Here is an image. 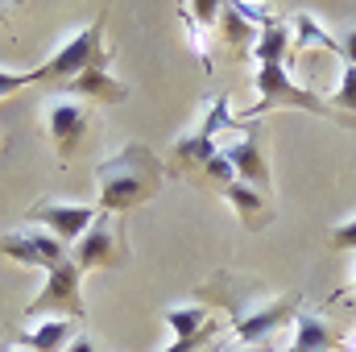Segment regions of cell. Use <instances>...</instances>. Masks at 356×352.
Listing matches in <instances>:
<instances>
[{"mask_svg": "<svg viewBox=\"0 0 356 352\" xmlns=\"http://www.w3.org/2000/svg\"><path fill=\"white\" fill-rule=\"evenodd\" d=\"M162 178H166L162 158H158L149 145L133 141V145H124V150L108 154V158L95 166V191H99L95 211H99V216L129 211V207H137V203L154 199V195H158V186H162Z\"/></svg>", "mask_w": 356, "mask_h": 352, "instance_id": "obj_1", "label": "cell"}, {"mask_svg": "<svg viewBox=\"0 0 356 352\" xmlns=\"http://www.w3.org/2000/svg\"><path fill=\"white\" fill-rule=\"evenodd\" d=\"M228 133H236V116H232V99H228V91H220L216 99H211V108L186 129V133H178L175 150H170V158H175L178 170H186V166H207L216 154H220V137H228Z\"/></svg>", "mask_w": 356, "mask_h": 352, "instance_id": "obj_2", "label": "cell"}, {"mask_svg": "<svg viewBox=\"0 0 356 352\" xmlns=\"http://www.w3.org/2000/svg\"><path fill=\"white\" fill-rule=\"evenodd\" d=\"M99 63H108V54H104V21H88L67 42H58V50L50 54L46 67H38V83L42 79H67L71 83L75 75H83Z\"/></svg>", "mask_w": 356, "mask_h": 352, "instance_id": "obj_3", "label": "cell"}, {"mask_svg": "<svg viewBox=\"0 0 356 352\" xmlns=\"http://www.w3.org/2000/svg\"><path fill=\"white\" fill-rule=\"evenodd\" d=\"M79 278H83L79 265L67 257L58 269L46 273V286H42V294L25 307V315L38 319V315H46V311H58V319H83L88 307H83V294H79Z\"/></svg>", "mask_w": 356, "mask_h": 352, "instance_id": "obj_4", "label": "cell"}, {"mask_svg": "<svg viewBox=\"0 0 356 352\" xmlns=\"http://www.w3.org/2000/svg\"><path fill=\"white\" fill-rule=\"evenodd\" d=\"M253 88H257V104L249 108V116H257V112H266V108H277V104H290V108H307V112H332L319 95L311 88H298L290 75H286V67H257V79H253Z\"/></svg>", "mask_w": 356, "mask_h": 352, "instance_id": "obj_5", "label": "cell"}, {"mask_svg": "<svg viewBox=\"0 0 356 352\" xmlns=\"http://www.w3.org/2000/svg\"><path fill=\"white\" fill-rule=\"evenodd\" d=\"M298 315V298L294 294H273V298H261V303H253L249 311H236V319H232V332H236V344H257L261 349V340L273 336L286 319H294Z\"/></svg>", "mask_w": 356, "mask_h": 352, "instance_id": "obj_6", "label": "cell"}, {"mask_svg": "<svg viewBox=\"0 0 356 352\" xmlns=\"http://www.w3.org/2000/svg\"><path fill=\"white\" fill-rule=\"evenodd\" d=\"M0 253L17 265H33V269H58L67 262V245L54 241L46 228H21V232H4L0 237Z\"/></svg>", "mask_w": 356, "mask_h": 352, "instance_id": "obj_7", "label": "cell"}, {"mask_svg": "<svg viewBox=\"0 0 356 352\" xmlns=\"http://www.w3.org/2000/svg\"><path fill=\"white\" fill-rule=\"evenodd\" d=\"M95 207L91 203H58V199H46V203H33L29 207V220L38 224V228H46L54 241H83L88 237V228L95 224Z\"/></svg>", "mask_w": 356, "mask_h": 352, "instance_id": "obj_8", "label": "cell"}, {"mask_svg": "<svg viewBox=\"0 0 356 352\" xmlns=\"http://www.w3.org/2000/svg\"><path fill=\"white\" fill-rule=\"evenodd\" d=\"M220 154L232 162L236 182H249V186H257V191L269 195L273 178H269V162H266V154H261V129L257 125H249L245 133H228V141L220 145Z\"/></svg>", "mask_w": 356, "mask_h": 352, "instance_id": "obj_9", "label": "cell"}, {"mask_svg": "<svg viewBox=\"0 0 356 352\" xmlns=\"http://www.w3.org/2000/svg\"><path fill=\"white\" fill-rule=\"evenodd\" d=\"M46 129H50V141L58 150V162H67L79 150L83 133H88V108H83V99H75V95L50 99L46 104Z\"/></svg>", "mask_w": 356, "mask_h": 352, "instance_id": "obj_10", "label": "cell"}, {"mask_svg": "<svg viewBox=\"0 0 356 352\" xmlns=\"http://www.w3.org/2000/svg\"><path fill=\"white\" fill-rule=\"evenodd\" d=\"M71 262L79 265V273L83 269H104V265H120L124 262V237H120V224L116 220H95L88 228V237L75 245V253H71Z\"/></svg>", "mask_w": 356, "mask_h": 352, "instance_id": "obj_11", "label": "cell"}, {"mask_svg": "<svg viewBox=\"0 0 356 352\" xmlns=\"http://www.w3.org/2000/svg\"><path fill=\"white\" fill-rule=\"evenodd\" d=\"M290 323H294V340H290L286 352H336L340 349V336H336V328H332V319L323 311L302 307Z\"/></svg>", "mask_w": 356, "mask_h": 352, "instance_id": "obj_12", "label": "cell"}, {"mask_svg": "<svg viewBox=\"0 0 356 352\" xmlns=\"http://www.w3.org/2000/svg\"><path fill=\"white\" fill-rule=\"evenodd\" d=\"M71 340H75V319H46L13 336V344L25 352H63Z\"/></svg>", "mask_w": 356, "mask_h": 352, "instance_id": "obj_13", "label": "cell"}, {"mask_svg": "<svg viewBox=\"0 0 356 352\" xmlns=\"http://www.w3.org/2000/svg\"><path fill=\"white\" fill-rule=\"evenodd\" d=\"M220 195L228 199V207L236 211V220H245L249 228H261L269 216H273L269 195L266 191H257V186H249V182H232V186H224Z\"/></svg>", "mask_w": 356, "mask_h": 352, "instance_id": "obj_14", "label": "cell"}, {"mask_svg": "<svg viewBox=\"0 0 356 352\" xmlns=\"http://www.w3.org/2000/svg\"><path fill=\"white\" fill-rule=\"evenodd\" d=\"M71 95H88V99H99V104H120L129 91H124L120 79L108 75V63H99V67H91V71L71 79Z\"/></svg>", "mask_w": 356, "mask_h": 352, "instance_id": "obj_15", "label": "cell"}, {"mask_svg": "<svg viewBox=\"0 0 356 352\" xmlns=\"http://www.w3.org/2000/svg\"><path fill=\"white\" fill-rule=\"evenodd\" d=\"M290 38H294V46H298L302 54H311V50L340 54V50H336V33H327L323 21H319L315 13H298V17L290 21Z\"/></svg>", "mask_w": 356, "mask_h": 352, "instance_id": "obj_16", "label": "cell"}, {"mask_svg": "<svg viewBox=\"0 0 356 352\" xmlns=\"http://www.w3.org/2000/svg\"><path fill=\"white\" fill-rule=\"evenodd\" d=\"M216 25H220V33H224V42H228V46H249V50H253V42H257V33H261V29L245 17V8H241V4H224Z\"/></svg>", "mask_w": 356, "mask_h": 352, "instance_id": "obj_17", "label": "cell"}, {"mask_svg": "<svg viewBox=\"0 0 356 352\" xmlns=\"http://www.w3.org/2000/svg\"><path fill=\"white\" fill-rule=\"evenodd\" d=\"M290 50V25H269L257 33V42H253V58H257V67H282V54Z\"/></svg>", "mask_w": 356, "mask_h": 352, "instance_id": "obj_18", "label": "cell"}, {"mask_svg": "<svg viewBox=\"0 0 356 352\" xmlns=\"http://www.w3.org/2000/svg\"><path fill=\"white\" fill-rule=\"evenodd\" d=\"M166 328L175 332V340H186V336H195V332H203L211 319H207V307L203 303H175V307H166Z\"/></svg>", "mask_w": 356, "mask_h": 352, "instance_id": "obj_19", "label": "cell"}, {"mask_svg": "<svg viewBox=\"0 0 356 352\" xmlns=\"http://www.w3.org/2000/svg\"><path fill=\"white\" fill-rule=\"evenodd\" d=\"M178 17H182V29H186V38H191V50L199 54L203 71H211V46H207V25H203V21H195L191 4H182V8H178Z\"/></svg>", "mask_w": 356, "mask_h": 352, "instance_id": "obj_20", "label": "cell"}, {"mask_svg": "<svg viewBox=\"0 0 356 352\" xmlns=\"http://www.w3.org/2000/svg\"><path fill=\"white\" fill-rule=\"evenodd\" d=\"M332 108L356 116V67H348L344 58H340V79H336V91H332Z\"/></svg>", "mask_w": 356, "mask_h": 352, "instance_id": "obj_21", "label": "cell"}, {"mask_svg": "<svg viewBox=\"0 0 356 352\" xmlns=\"http://www.w3.org/2000/svg\"><path fill=\"white\" fill-rule=\"evenodd\" d=\"M203 175L211 178V182H216V186H220V191H224V186H232V182H236V170H232V162H228V158H224V154H216V158H211V162H207V166H203Z\"/></svg>", "mask_w": 356, "mask_h": 352, "instance_id": "obj_22", "label": "cell"}, {"mask_svg": "<svg viewBox=\"0 0 356 352\" xmlns=\"http://www.w3.org/2000/svg\"><path fill=\"white\" fill-rule=\"evenodd\" d=\"M25 83H38V67H33V71H4V67H0V99L13 95L17 88H25Z\"/></svg>", "mask_w": 356, "mask_h": 352, "instance_id": "obj_23", "label": "cell"}, {"mask_svg": "<svg viewBox=\"0 0 356 352\" xmlns=\"http://www.w3.org/2000/svg\"><path fill=\"white\" fill-rule=\"evenodd\" d=\"M332 245H336V249H348V253H356V216L340 220V224L332 228Z\"/></svg>", "mask_w": 356, "mask_h": 352, "instance_id": "obj_24", "label": "cell"}, {"mask_svg": "<svg viewBox=\"0 0 356 352\" xmlns=\"http://www.w3.org/2000/svg\"><path fill=\"white\" fill-rule=\"evenodd\" d=\"M336 50H340V58H344L348 67H356V21L336 33Z\"/></svg>", "mask_w": 356, "mask_h": 352, "instance_id": "obj_25", "label": "cell"}, {"mask_svg": "<svg viewBox=\"0 0 356 352\" xmlns=\"http://www.w3.org/2000/svg\"><path fill=\"white\" fill-rule=\"evenodd\" d=\"M216 328H220V323H207L203 332H195V336H186V340H175V344H170L166 352H195V349H203V344L216 336Z\"/></svg>", "mask_w": 356, "mask_h": 352, "instance_id": "obj_26", "label": "cell"}, {"mask_svg": "<svg viewBox=\"0 0 356 352\" xmlns=\"http://www.w3.org/2000/svg\"><path fill=\"white\" fill-rule=\"evenodd\" d=\"M63 352H95V349H91V340H88V336H75V340H71V344H67Z\"/></svg>", "mask_w": 356, "mask_h": 352, "instance_id": "obj_27", "label": "cell"}, {"mask_svg": "<svg viewBox=\"0 0 356 352\" xmlns=\"http://www.w3.org/2000/svg\"><path fill=\"white\" fill-rule=\"evenodd\" d=\"M340 349H344V352H356V328L344 336V340H340Z\"/></svg>", "mask_w": 356, "mask_h": 352, "instance_id": "obj_28", "label": "cell"}, {"mask_svg": "<svg viewBox=\"0 0 356 352\" xmlns=\"http://www.w3.org/2000/svg\"><path fill=\"white\" fill-rule=\"evenodd\" d=\"M224 352H261L257 344H232V349H224Z\"/></svg>", "mask_w": 356, "mask_h": 352, "instance_id": "obj_29", "label": "cell"}, {"mask_svg": "<svg viewBox=\"0 0 356 352\" xmlns=\"http://www.w3.org/2000/svg\"><path fill=\"white\" fill-rule=\"evenodd\" d=\"M353 286H356V265H353Z\"/></svg>", "mask_w": 356, "mask_h": 352, "instance_id": "obj_30", "label": "cell"}]
</instances>
